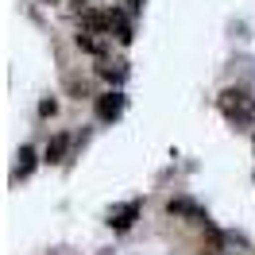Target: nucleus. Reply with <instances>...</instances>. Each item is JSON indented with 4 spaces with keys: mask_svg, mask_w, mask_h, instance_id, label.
<instances>
[{
    "mask_svg": "<svg viewBox=\"0 0 255 255\" xmlns=\"http://www.w3.org/2000/svg\"><path fill=\"white\" fill-rule=\"evenodd\" d=\"M217 109L224 112L228 124H236V128L255 124V97L244 93V89H224V93L217 97Z\"/></svg>",
    "mask_w": 255,
    "mask_h": 255,
    "instance_id": "obj_1",
    "label": "nucleus"
},
{
    "mask_svg": "<svg viewBox=\"0 0 255 255\" xmlns=\"http://www.w3.org/2000/svg\"><path fill=\"white\" fill-rule=\"evenodd\" d=\"M166 213H170V217H186V221H193V224H209L205 209L197 205V201H190V197H174V201L166 205Z\"/></svg>",
    "mask_w": 255,
    "mask_h": 255,
    "instance_id": "obj_2",
    "label": "nucleus"
},
{
    "mask_svg": "<svg viewBox=\"0 0 255 255\" xmlns=\"http://www.w3.org/2000/svg\"><path fill=\"white\" fill-rule=\"evenodd\" d=\"M139 209H143V201H124V205H116L109 213V224L116 232H128V228L135 224V217H139Z\"/></svg>",
    "mask_w": 255,
    "mask_h": 255,
    "instance_id": "obj_3",
    "label": "nucleus"
},
{
    "mask_svg": "<svg viewBox=\"0 0 255 255\" xmlns=\"http://www.w3.org/2000/svg\"><path fill=\"white\" fill-rule=\"evenodd\" d=\"M124 112V93H105V97H97V120H116Z\"/></svg>",
    "mask_w": 255,
    "mask_h": 255,
    "instance_id": "obj_4",
    "label": "nucleus"
},
{
    "mask_svg": "<svg viewBox=\"0 0 255 255\" xmlns=\"http://www.w3.org/2000/svg\"><path fill=\"white\" fill-rule=\"evenodd\" d=\"M35 170V151L31 147H19V155H16V170H12V182H23V178H31Z\"/></svg>",
    "mask_w": 255,
    "mask_h": 255,
    "instance_id": "obj_5",
    "label": "nucleus"
},
{
    "mask_svg": "<svg viewBox=\"0 0 255 255\" xmlns=\"http://www.w3.org/2000/svg\"><path fill=\"white\" fill-rule=\"evenodd\" d=\"M78 47L85 50V54H97V58H105L109 43H105V39H97V31H89V27H85V31L78 35Z\"/></svg>",
    "mask_w": 255,
    "mask_h": 255,
    "instance_id": "obj_6",
    "label": "nucleus"
},
{
    "mask_svg": "<svg viewBox=\"0 0 255 255\" xmlns=\"http://www.w3.org/2000/svg\"><path fill=\"white\" fill-rule=\"evenodd\" d=\"M66 151H70V135H54L47 143V162H62Z\"/></svg>",
    "mask_w": 255,
    "mask_h": 255,
    "instance_id": "obj_7",
    "label": "nucleus"
},
{
    "mask_svg": "<svg viewBox=\"0 0 255 255\" xmlns=\"http://www.w3.org/2000/svg\"><path fill=\"white\" fill-rule=\"evenodd\" d=\"M97 74H101V78H109V81H116V85L124 81V70H112L109 62H101V66H97Z\"/></svg>",
    "mask_w": 255,
    "mask_h": 255,
    "instance_id": "obj_8",
    "label": "nucleus"
},
{
    "mask_svg": "<svg viewBox=\"0 0 255 255\" xmlns=\"http://www.w3.org/2000/svg\"><path fill=\"white\" fill-rule=\"evenodd\" d=\"M54 109H58V105H54V97H50V101H43V105H39V112H43V116H54Z\"/></svg>",
    "mask_w": 255,
    "mask_h": 255,
    "instance_id": "obj_9",
    "label": "nucleus"
},
{
    "mask_svg": "<svg viewBox=\"0 0 255 255\" xmlns=\"http://www.w3.org/2000/svg\"><path fill=\"white\" fill-rule=\"evenodd\" d=\"M128 4H131V12H139V8H143L147 0H128Z\"/></svg>",
    "mask_w": 255,
    "mask_h": 255,
    "instance_id": "obj_10",
    "label": "nucleus"
}]
</instances>
